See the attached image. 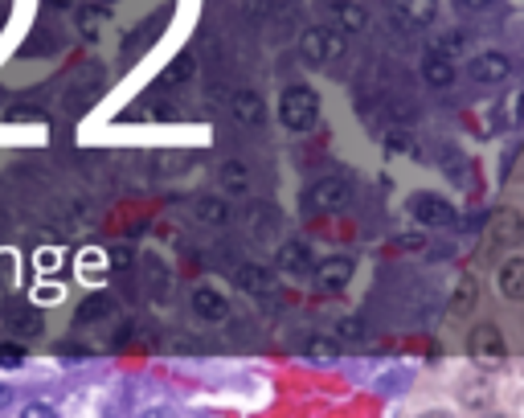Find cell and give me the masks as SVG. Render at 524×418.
<instances>
[{"label": "cell", "instance_id": "cell-11", "mask_svg": "<svg viewBox=\"0 0 524 418\" xmlns=\"http://www.w3.org/2000/svg\"><path fill=\"white\" fill-rule=\"evenodd\" d=\"M230 111H234V119L242 128H258V123L267 119V107H262L258 91H234V95H230Z\"/></svg>", "mask_w": 524, "mask_h": 418}, {"label": "cell", "instance_id": "cell-4", "mask_svg": "<svg viewBox=\"0 0 524 418\" xmlns=\"http://www.w3.org/2000/svg\"><path fill=\"white\" fill-rule=\"evenodd\" d=\"M467 357L475 365H483V369H496V365H504V357H508L504 333L496 328V324H475V328L467 333Z\"/></svg>", "mask_w": 524, "mask_h": 418}, {"label": "cell", "instance_id": "cell-29", "mask_svg": "<svg viewBox=\"0 0 524 418\" xmlns=\"http://www.w3.org/2000/svg\"><path fill=\"white\" fill-rule=\"evenodd\" d=\"M131 247H111V267H128Z\"/></svg>", "mask_w": 524, "mask_h": 418}, {"label": "cell", "instance_id": "cell-21", "mask_svg": "<svg viewBox=\"0 0 524 418\" xmlns=\"http://www.w3.org/2000/svg\"><path fill=\"white\" fill-rule=\"evenodd\" d=\"M397 12L414 25H430L434 21V12H439V0H394Z\"/></svg>", "mask_w": 524, "mask_h": 418}, {"label": "cell", "instance_id": "cell-22", "mask_svg": "<svg viewBox=\"0 0 524 418\" xmlns=\"http://www.w3.org/2000/svg\"><path fill=\"white\" fill-rule=\"evenodd\" d=\"M308 361H316V365H332V361H340V349L332 341H324V336H311V341H303V349H300Z\"/></svg>", "mask_w": 524, "mask_h": 418}, {"label": "cell", "instance_id": "cell-27", "mask_svg": "<svg viewBox=\"0 0 524 418\" xmlns=\"http://www.w3.org/2000/svg\"><path fill=\"white\" fill-rule=\"evenodd\" d=\"M278 0H246V17H267Z\"/></svg>", "mask_w": 524, "mask_h": 418}, {"label": "cell", "instance_id": "cell-31", "mask_svg": "<svg viewBox=\"0 0 524 418\" xmlns=\"http://www.w3.org/2000/svg\"><path fill=\"white\" fill-rule=\"evenodd\" d=\"M397 247H402V250H418V247H422V234H402V238H397Z\"/></svg>", "mask_w": 524, "mask_h": 418}, {"label": "cell", "instance_id": "cell-3", "mask_svg": "<svg viewBox=\"0 0 524 418\" xmlns=\"http://www.w3.org/2000/svg\"><path fill=\"white\" fill-rule=\"evenodd\" d=\"M348 201H353V181H348V177H324V181H316L308 189L303 209H308V214H336V209H344Z\"/></svg>", "mask_w": 524, "mask_h": 418}, {"label": "cell", "instance_id": "cell-15", "mask_svg": "<svg viewBox=\"0 0 524 418\" xmlns=\"http://www.w3.org/2000/svg\"><path fill=\"white\" fill-rule=\"evenodd\" d=\"M107 316H115V300L103 296V291H95V296H86V300L78 304L74 324H78V328H90L95 320H107Z\"/></svg>", "mask_w": 524, "mask_h": 418}, {"label": "cell", "instance_id": "cell-26", "mask_svg": "<svg viewBox=\"0 0 524 418\" xmlns=\"http://www.w3.org/2000/svg\"><path fill=\"white\" fill-rule=\"evenodd\" d=\"M98 25H103V9H95V4L78 9V29H82L86 37H98Z\"/></svg>", "mask_w": 524, "mask_h": 418}, {"label": "cell", "instance_id": "cell-23", "mask_svg": "<svg viewBox=\"0 0 524 418\" xmlns=\"http://www.w3.org/2000/svg\"><path fill=\"white\" fill-rule=\"evenodd\" d=\"M336 17H340L344 33H356V29H364V21H369V17H364V9H361V4H353V0H348L344 9H336Z\"/></svg>", "mask_w": 524, "mask_h": 418}, {"label": "cell", "instance_id": "cell-24", "mask_svg": "<svg viewBox=\"0 0 524 418\" xmlns=\"http://www.w3.org/2000/svg\"><path fill=\"white\" fill-rule=\"evenodd\" d=\"M439 54H447V58H455V54H463L467 50V33L463 29H450V33H442L439 37V45H434Z\"/></svg>", "mask_w": 524, "mask_h": 418}, {"label": "cell", "instance_id": "cell-20", "mask_svg": "<svg viewBox=\"0 0 524 418\" xmlns=\"http://www.w3.org/2000/svg\"><path fill=\"white\" fill-rule=\"evenodd\" d=\"M193 75H197V58L193 54H176L160 70V78H156V83H160V86H176V83H189Z\"/></svg>", "mask_w": 524, "mask_h": 418}, {"label": "cell", "instance_id": "cell-33", "mask_svg": "<svg viewBox=\"0 0 524 418\" xmlns=\"http://www.w3.org/2000/svg\"><path fill=\"white\" fill-rule=\"evenodd\" d=\"M516 123H524V95L516 99Z\"/></svg>", "mask_w": 524, "mask_h": 418}, {"label": "cell", "instance_id": "cell-25", "mask_svg": "<svg viewBox=\"0 0 524 418\" xmlns=\"http://www.w3.org/2000/svg\"><path fill=\"white\" fill-rule=\"evenodd\" d=\"M25 365V344L4 341L0 344V369H21Z\"/></svg>", "mask_w": 524, "mask_h": 418}, {"label": "cell", "instance_id": "cell-34", "mask_svg": "<svg viewBox=\"0 0 524 418\" xmlns=\"http://www.w3.org/2000/svg\"><path fill=\"white\" fill-rule=\"evenodd\" d=\"M324 4H328V9L336 12V9H344V4H348V0H324Z\"/></svg>", "mask_w": 524, "mask_h": 418}, {"label": "cell", "instance_id": "cell-12", "mask_svg": "<svg viewBox=\"0 0 524 418\" xmlns=\"http://www.w3.org/2000/svg\"><path fill=\"white\" fill-rule=\"evenodd\" d=\"M275 263H278V271H283V275H308L316 258H311V250L303 247V242H278Z\"/></svg>", "mask_w": 524, "mask_h": 418}, {"label": "cell", "instance_id": "cell-7", "mask_svg": "<svg viewBox=\"0 0 524 418\" xmlns=\"http://www.w3.org/2000/svg\"><path fill=\"white\" fill-rule=\"evenodd\" d=\"M471 78L483 86H496V83H508V75H512V58L508 54H496V50H483V54L471 58Z\"/></svg>", "mask_w": 524, "mask_h": 418}, {"label": "cell", "instance_id": "cell-35", "mask_svg": "<svg viewBox=\"0 0 524 418\" xmlns=\"http://www.w3.org/2000/svg\"><path fill=\"white\" fill-rule=\"evenodd\" d=\"M50 4H54V9H66V4H74V0H50Z\"/></svg>", "mask_w": 524, "mask_h": 418}, {"label": "cell", "instance_id": "cell-8", "mask_svg": "<svg viewBox=\"0 0 524 418\" xmlns=\"http://www.w3.org/2000/svg\"><path fill=\"white\" fill-rule=\"evenodd\" d=\"M353 271H356V263L348 255H328L316 263V283L324 291H344L353 283Z\"/></svg>", "mask_w": 524, "mask_h": 418}, {"label": "cell", "instance_id": "cell-13", "mask_svg": "<svg viewBox=\"0 0 524 418\" xmlns=\"http://www.w3.org/2000/svg\"><path fill=\"white\" fill-rule=\"evenodd\" d=\"M422 78H426V86H434V91L450 86L455 83V58L439 54V50H426V58H422Z\"/></svg>", "mask_w": 524, "mask_h": 418}, {"label": "cell", "instance_id": "cell-32", "mask_svg": "<svg viewBox=\"0 0 524 418\" xmlns=\"http://www.w3.org/2000/svg\"><path fill=\"white\" fill-rule=\"evenodd\" d=\"M459 4H463V9H492L496 0H459Z\"/></svg>", "mask_w": 524, "mask_h": 418}, {"label": "cell", "instance_id": "cell-36", "mask_svg": "<svg viewBox=\"0 0 524 418\" xmlns=\"http://www.w3.org/2000/svg\"><path fill=\"white\" fill-rule=\"evenodd\" d=\"M4 394H9V390H4V386H0V406H4Z\"/></svg>", "mask_w": 524, "mask_h": 418}, {"label": "cell", "instance_id": "cell-1", "mask_svg": "<svg viewBox=\"0 0 524 418\" xmlns=\"http://www.w3.org/2000/svg\"><path fill=\"white\" fill-rule=\"evenodd\" d=\"M278 119H283V128L287 131H311L316 128V119H320V95L303 83L287 86L283 99H278Z\"/></svg>", "mask_w": 524, "mask_h": 418}, {"label": "cell", "instance_id": "cell-16", "mask_svg": "<svg viewBox=\"0 0 524 418\" xmlns=\"http://www.w3.org/2000/svg\"><path fill=\"white\" fill-rule=\"evenodd\" d=\"M9 324H12V333H17V336L33 341V336H42L45 316L37 308H29V304H12V308H9Z\"/></svg>", "mask_w": 524, "mask_h": 418}, {"label": "cell", "instance_id": "cell-19", "mask_svg": "<svg viewBox=\"0 0 524 418\" xmlns=\"http://www.w3.org/2000/svg\"><path fill=\"white\" fill-rule=\"evenodd\" d=\"M217 185H222L225 193H246L250 189V172H246V164L242 161H225L222 169H217Z\"/></svg>", "mask_w": 524, "mask_h": 418}, {"label": "cell", "instance_id": "cell-10", "mask_svg": "<svg viewBox=\"0 0 524 418\" xmlns=\"http://www.w3.org/2000/svg\"><path fill=\"white\" fill-rule=\"evenodd\" d=\"M234 283L246 296H270L275 291V271H267L262 263H242V267L234 271Z\"/></svg>", "mask_w": 524, "mask_h": 418}, {"label": "cell", "instance_id": "cell-6", "mask_svg": "<svg viewBox=\"0 0 524 418\" xmlns=\"http://www.w3.org/2000/svg\"><path fill=\"white\" fill-rule=\"evenodd\" d=\"M488 230H492V242H500V247H520L524 242V214L500 205V209H492V217H488Z\"/></svg>", "mask_w": 524, "mask_h": 418}, {"label": "cell", "instance_id": "cell-28", "mask_svg": "<svg viewBox=\"0 0 524 418\" xmlns=\"http://www.w3.org/2000/svg\"><path fill=\"white\" fill-rule=\"evenodd\" d=\"M21 414H29V418H50V414H54V406H50V402H29V406H21Z\"/></svg>", "mask_w": 524, "mask_h": 418}, {"label": "cell", "instance_id": "cell-5", "mask_svg": "<svg viewBox=\"0 0 524 418\" xmlns=\"http://www.w3.org/2000/svg\"><path fill=\"white\" fill-rule=\"evenodd\" d=\"M410 214H414L422 225H455V222H459L455 205H450L447 197H434V193H414Z\"/></svg>", "mask_w": 524, "mask_h": 418}, {"label": "cell", "instance_id": "cell-18", "mask_svg": "<svg viewBox=\"0 0 524 418\" xmlns=\"http://www.w3.org/2000/svg\"><path fill=\"white\" fill-rule=\"evenodd\" d=\"M193 217L205 225V230H222V225L230 222V205H225V197H197Z\"/></svg>", "mask_w": 524, "mask_h": 418}, {"label": "cell", "instance_id": "cell-14", "mask_svg": "<svg viewBox=\"0 0 524 418\" xmlns=\"http://www.w3.org/2000/svg\"><path fill=\"white\" fill-rule=\"evenodd\" d=\"M475 300H480V283H475V275H463L459 283H455V291H450L447 316L450 320H463V316L475 308Z\"/></svg>", "mask_w": 524, "mask_h": 418}, {"label": "cell", "instance_id": "cell-9", "mask_svg": "<svg viewBox=\"0 0 524 418\" xmlns=\"http://www.w3.org/2000/svg\"><path fill=\"white\" fill-rule=\"evenodd\" d=\"M193 312L209 324H222L230 316V296L214 283H201V288H193Z\"/></svg>", "mask_w": 524, "mask_h": 418}, {"label": "cell", "instance_id": "cell-2", "mask_svg": "<svg viewBox=\"0 0 524 418\" xmlns=\"http://www.w3.org/2000/svg\"><path fill=\"white\" fill-rule=\"evenodd\" d=\"M344 50H348V33L344 29L316 25V29H303V37H300V58L311 66L336 62V58H344Z\"/></svg>", "mask_w": 524, "mask_h": 418}, {"label": "cell", "instance_id": "cell-17", "mask_svg": "<svg viewBox=\"0 0 524 418\" xmlns=\"http://www.w3.org/2000/svg\"><path fill=\"white\" fill-rule=\"evenodd\" d=\"M496 288H500L504 300H524V258H508L496 271Z\"/></svg>", "mask_w": 524, "mask_h": 418}, {"label": "cell", "instance_id": "cell-30", "mask_svg": "<svg viewBox=\"0 0 524 418\" xmlns=\"http://www.w3.org/2000/svg\"><path fill=\"white\" fill-rule=\"evenodd\" d=\"M336 333L348 336V341H356V336H361V324H356V320H340V324H336Z\"/></svg>", "mask_w": 524, "mask_h": 418}]
</instances>
